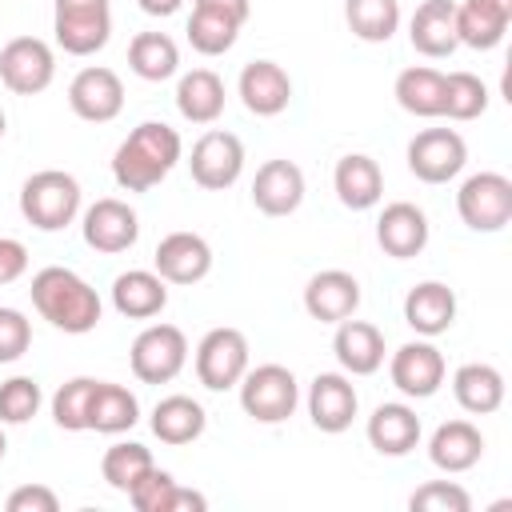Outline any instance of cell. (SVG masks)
<instances>
[{
  "label": "cell",
  "mask_w": 512,
  "mask_h": 512,
  "mask_svg": "<svg viewBox=\"0 0 512 512\" xmlns=\"http://www.w3.org/2000/svg\"><path fill=\"white\" fill-rule=\"evenodd\" d=\"M180 152L184 144L176 128H168L164 120H144L120 140L112 156V176L124 192H148L176 168Z\"/></svg>",
  "instance_id": "1"
},
{
  "label": "cell",
  "mask_w": 512,
  "mask_h": 512,
  "mask_svg": "<svg viewBox=\"0 0 512 512\" xmlns=\"http://www.w3.org/2000/svg\"><path fill=\"white\" fill-rule=\"evenodd\" d=\"M28 292H32V308L52 328H60L68 336H84V332H92L100 324L104 304H100L96 288L80 272H72V268H60V264L40 268L32 276V288Z\"/></svg>",
  "instance_id": "2"
},
{
  "label": "cell",
  "mask_w": 512,
  "mask_h": 512,
  "mask_svg": "<svg viewBox=\"0 0 512 512\" xmlns=\"http://www.w3.org/2000/svg\"><path fill=\"white\" fill-rule=\"evenodd\" d=\"M20 216L40 232H60L80 216V180L60 168L32 172L20 188Z\"/></svg>",
  "instance_id": "3"
},
{
  "label": "cell",
  "mask_w": 512,
  "mask_h": 512,
  "mask_svg": "<svg viewBox=\"0 0 512 512\" xmlns=\"http://www.w3.org/2000/svg\"><path fill=\"white\" fill-rule=\"evenodd\" d=\"M240 408L256 420V424H280L296 412L300 404V384L292 376V368L284 364H260L248 368L240 376Z\"/></svg>",
  "instance_id": "4"
},
{
  "label": "cell",
  "mask_w": 512,
  "mask_h": 512,
  "mask_svg": "<svg viewBox=\"0 0 512 512\" xmlns=\"http://www.w3.org/2000/svg\"><path fill=\"white\" fill-rule=\"evenodd\" d=\"M52 32L68 56H92L112 36V0H56Z\"/></svg>",
  "instance_id": "5"
},
{
  "label": "cell",
  "mask_w": 512,
  "mask_h": 512,
  "mask_svg": "<svg viewBox=\"0 0 512 512\" xmlns=\"http://www.w3.org/2000/svg\"><path fill=\"white\" fill-rule=\"evenodd\" d=\"M128 364H132V372H136L140 384H168L188 364V336L176 324H148L132 340Z\"/></svg>",
  "instance_id": "6"
},
{
  "label": "cell",
  "mask_w": 512,
  "mask_h": 512,
  "mask_svg": "<svg viewBox=\"0 0 512 512\" xmlns=\"http://www.w3.org/2000/svg\"><path fill=\"white\" fill-rule=\"evenodd\" d=\"M456 212L472 232H500L512 220V180L504 172H476L456 192Z\"/></svg>",
  "instance_id": "7"
},
{
  "label": "cell",
  "mask_w": 512,
  "mask_h": 512,
  "mask_svg": "<svg viewBox=\"0 0 512 512\" xmlns=\"http://www.w3.org/2000/svg\"><path fill=\"white\" fill-rule=\"evenodd\" d=\"M248 372V336L240 328H212L196 344V380L208 392H228Z\"/></svg>",
  "instance_id": "8"
},
{
  "label": "cell",
  "mask_w": 512,
  "mask_h": 512,
  "mask_svg": "<svg viewBox=\"0 0 512 512\" xmlns=\"http://www.w3.org/2000/svg\"><path fill=\"white\" fill-rule=\"evenodd\" d=\"M468 164V144L456 128H424L408 140V172L424 184H448Z\"/></svg>",
  "instance_id": "9"
},
{
  "label": "cell",
  "mask_w": 512,
  "mask_h": 512,
  "mask_svg": "<svg viewBox=\"0 0 512 512\" xmlns=\"http://www.w3.org/2000/svg\"><path fill=\"white\" fill-rule=\"evenodd\" d=\"M56 56L40 36H16L0 48V80L16 96H36L52 84Z\"/></svg>",
  "instance_id": "10"
},
{
  "label": "cell",
  "mask_w": 512,
  "mask_h": 512,
  "mask_svg": "<svg viewBox=\"0 0 512 512\" xmlns=\"http://www.w3.org/2000/svg\"><path fill=\"white\" fill-rule=\"evenodd\" d=\"M188 168H192V180L208 192H224L240 180L244 172V144L240 136L224 132V128H212L204 132L196 144H192V156H188Z\"/></svg>",
  "instance_id": "11"
},
{
  "label": "cell",
  "mask_w": 512,
  "mask_h": 512,
  "mask_svg": "<svg viewBox=\"0 0 512 512\" xmlns=\"http://www.w3.org/2000/svg\"><path fill=\"white\" fill-rule=\"evenodd\" d=\"M444 352L432 344V340H408L392 352V364H388V376L392 384L412 396V400H428L440 392L444 384Z\"/></svg>",
  "instance_id": "12"
},
{
  "label": "cell",
  "mask_w": 512,
  "mask_h": 512,
  "mask_svg": "<svg viewBox=\"0 0 512 512\" xmlns=\"http://www.w3.org/2000/svg\"><path fill=\"white\" fill-rule=\"evenodd\" d=\"M68 108L88 120V124H108L120 116L124 108V84L112 68L104 64H92V68H80L68 84Z\"/></svg>",
  "instance_id": "13"
},
{
  "label": "cell",
  "mask_w": 512,
  "mask_h": 512,
  "mask_svg": "<svg viewBox=\"0 0 512 512\" xmlns=\"http://www.w3.org/2000/svg\"><path fill=\"white\" fill-rule=\"evenodd\" d=\"M80 232H84V244L92 252H104V256H116V252H128L140 236V220L136 212L116 200V196H104L96 200L92 208H84V220H80Z\"/></svg>",
  "instance_id": "14"
},
{
  "label": "cell",
  "mask_w": 512,
  "mask_h": 512,
  "mask_svg": "<svg viewBox=\"0 0 512 512\" xmlns=\"http://www.w3.org/2000/svg\"><path fill=\"white\" fill-rule=\"evenodd\" d=\"M152 272H160L168 284H200L212 272V248L196 232H168L156 244Z\"/></svg>",
  "instance_id": "15"
},
{
  "label": "cell",
  "mask_w": 512,
  "mask_h": 512,
  "mask_svg": "<svg viewBox=\"0 0 512 512\" xmlns=\"http://www.w3.org/2000/svg\"><path fill=\"white\" fill-rule=\"evenodd\" d=\"M304 308L320 324H340L360 308V280L344 268H324L304 284Z\"/></svg>",
  "instance_id": "16"
},
{
  "label": "cell",
  "mask_w": 512,
  "mask_h": 512,
  "mask_svg": "<svg viewBox=\"0 0 512 512\" xmlns=\"http://www.w3.org/2000/svg\"><path fill=\"white\" fill-rule=\"evenodd\" d=\"M356 408H360V396L352 388V380L344 372H320L308 388V416L320 432L336 436L344 428H352L356 420Z\"/></svg>",
  "instance_id": "17"
},
{
  "label": "cell",
  "mask_w": 512,
  "mask_h": 512,
  "mask_svg": "<svg viewBox=\"0 0 512 512\" xmlns=\"http://www.w3.org/2000/svg\"><path fill=\"white\" fill-rule=\"evenodd\" d=\"M252 204L264 216H292L304 204V172L292 160H264L252 180Z\"/></svg>",
  "instance_id": "18"
},
{
  "label": "cell",
  "mask_w": 512,
  "mask_h": 512,
  "mask_svg": "<svg viewBox=\"0 0 512 512\" xmlns=\"http://www.w3.org/2000/svg\"><path fill=\"white\" fill-rule=\"evenodd\" d=\"M376 240H380V248H384L392 260H412V256H420L424 244H428V216H424L416 204L396 200V204H388V208L380 212V220H376Z\"/></svg>",
  "instance_id": "19"
},
{
  "label": "cell",
  "mask_w": 512,
  "mask_h": 512,
  "mask_svg": "<svg viewBox=\"0 0 512 512\" xmlns=\"http://www.w3.org/2000/svg\"><path fill=\"white\" fill-rule=\"evenodd\" d=\"M332 352L348 376H372L384 364V332L368 320H340L332 336Z\"/></svg>",
  "instance_id": "20"
},
{
  "label": "cell",
  "mask_w": 512,
  "mask_h": 512,
  "mask_svg": "<svg viewBox=\"0 0 512 512\" xmlns=\"http://www.w3.org/2000/svg\"><path fill=\"white\" fill-rule=\"evenodd\" d=\"M240 100L252 116H280L292 100V80L276 60H252L240 72Z\"/></svg>",
  "instance_id": "21"
},
{
  "label": "cell",
  "mask_w": 512,
  "mask_h": 512,
  "mask_svg": "<svg viewBox=\"0 0 512 512\" xmlns=\"http://www.w3.org/2000/svg\"><path fill=\"white\" fill-rule=\"evenodd\" d=\"M168 304V280L148 268H128L112 280V308L128 320H152Z\"/></svg>",
  "instance_id": "22"
},
{
  "label": "cell",
  "mask_w": 512,
  "mask_h": 512,
  "mask_svg": "<svg viewBox=\"0 0 512 512\" xmlns=\"http://www.w3.org/2000/svg\"><path fill=\"white\" fill-rule=\"evenodd\" d=\"M512 24V0H464L456 4V40L476 48V52H488L504 40Z\"/></svg>",
  "instance_id": "23"
},
{
  "label": "cell",
  "mask_w": 512,
  "mask_h": 512,
  "mask_svg": "<svg viewBox=\"0 0 512 512\" xmlns=\"http://www.w3.org/2000/svg\"><path fill=\"white\" fill-rule=\"evenodd\" d=\"M332 184H336V196L344 208L352 212H368L380 204L384 196V172L372 156L364 152H348L336 160V172H332Z\"/></svg>",
  "instance_id": "24"
},
{
  "label": "cell",
  "mask_w": 512,
  "mask_h": 512,
  "mask_svg": "<svg viewBox=\"0 0 512 512\" xmlns=\"http://www.w3.org/2000/svg\"><path fill=\"white\" fill-rule=\"evenodd\" d=\"M404 320L416 336H440L452 328L456 320V292L440 280H420L408 296H404Z\"/></svg>",
  "instance_id": "25"
},
{
  "label": "cell",
  "mask_w": 512,
  "mask_h": 512,
  "mask_svg": "<svg viewBox=\"0 0 512 512\" xmlns=\"http://www.w3.org/2000/svg\"><path fill=\"white\" fill-rule=\"evenodd\" d=\"M408 40L420 56H432V60L452 56L460 48V40H456V4L452 0H424L412 12Z\"/></svg>",
  "instance_id": "26"
},
{
  "label": "cell",
  "mask_w": 512,
  "mask_h": 512,
  "mask_svg": "<svg viewBox=\"0 0 512 512\" xmlns=\"http://www.w3.org/2000/svg\"><path fill=\"white\" fill-rule=\"evenodd\" d=\"M484 456V436L472 420H444L428 440V460L440 472H468Z\"/></svg>",
  "instance_id": "27"
},
{
  "label": "cell",
  "mask_w": 512,
  "mask_h": 512,
  "mask_svg": "<svg viewBox=\"0 0 512 512\" xmlns=\"http://www.w3.org/2000/svg\"><path fill=\"white\" fill-rule=\"evenodd\" d=\"M368 444L380 456H408L420 444V416L408 404H380L368 416Z\"/></svg>",
  "instance_id": "28"
},
{
  "label": "cell",
  "mask_w": 512,
  "mask_h": 512,
  "mask_svg": "<svg viewBox=\"0 0 512 512\" xmlns=\"http://www.w3.org/2000/svg\"><path fill=\"white\" fill-rule=\"evenodd\" d=\"M176 108L192 124H212L224 112V80L212 68H192L176 84Z\"/></svg>",
  "instance_id": "29"
},
{
  "label": "cell",
  "mask_w": 512,
  "mask_h": 512,
  "mask_svg": "<svg viewBox=\"0 0 512 512\" xmlns=\"http://www.w3.org/2000/svg\"><path fill=\"white\" fill-rule=\"evenodd\" d=\"M452 396L464 412L488 416L504 404V376L492 364H460L452 376Z\"/></svg>",
  "instance_id": "30"
},
{
  "label": "cell",
  "mask_w": 512,
  "mask_h": 512,
  "mask_svg": "<svg viewBox=\"0 0 512 512\" xmlns=\"http://www.w3.org/2000/svg\"><path fill=\"white\" fill-rule=\"evenodd\" d=\"M140 420V400L112 380H96L92 388V404H88V428L104 432V436H120Z\"/></svg>",
  "instance_id": "31"
},
{
  "label": "cell",
  "mask_w": 512,
  "mask_h": 512,
  "mask_svg": "<svg viewBox=\"0 0 512 512\" xmlns=\"http://www.w3.org/2000/svg\"><path fill=\"white\" fill-rule=\"evenodd\" d=\"M204 424H208L204 408L192 396H180V392L176 396H164L152 408V432L160 436V444H172V448L200 440L204 436Z\"/></svg>",
  "instance_id": "32"
},
{
  "label": "cell",
  "mask_w": 512,
  "mask_h": 512,
  "mask_svg": "<svg viewBox=\"0 0 512 512\" xmlns=\"http://www.w3.org/2000/svg\"><path fill=\"white\" fill-rule=\"evenodd\" d=\"M128 68L148 80V84H160L168 76H176L180 68V48L172 36L164 32H136L132 44H128Z\"/></svg>",
  "instance_id": "33"
},
{
  "label": "cell",
  "mask_w": 512,
  "mask_h": 512,
  "mask_svg": "<svg viewBox=\"0 0 512 512\" xmlns=\"http://www.w3.org/2000/svg\"><path fill=\"white\" fill-rule=\"evenodd\" d=\"M396 104L408 112V116H440L444 112V72L436 68H404L396 76Z\"/></svg>",
  "instance_id": "34"
},
{
  "label": "cell",
  "mask_w": 512,
  "mask_h": 512,
  "mask_svg": "<svg viewBox=\"0 0 512 512\" xmlns=\"http://www.w3.org/2000/svg\"><path fill=\"white\" fill-rule=\"evenodd\" d=\"M344 20L364 44H384L400 28V0H344Z\"/></svg>",
  "instance_id": "35"
},
{
  "label": "cell",
  "mask_w": 512,
  "mask_h": 512,
  "mask_svg": "<svg viewBox=\"0 0 512 512\" xmlns=\"http://www.w3.org/2000/svg\"><path fill=\"white\" fill-rule=\"evenodd\" d=\"M184 32H188V44H192L200 56H224V52L236 44L240 24L228 20V16H220V12H212V8H192Z\"/></svg>",
  "instance_id": "36"
},
{
  "label": "cell",
  "mask_w": 512,
  "mask_h": 512,
  "mask_svg": "<svg viewBox=\"0 0 512 512\" xmlns=\"http://www.w3.org/2000/svg\"><path fill=\"white\" fill-rule=\"evenodd\" d=\"M152 464H156V460H152V452H148L144 444H136V440H120V444H112V448L104 452L100 472H104L108 488H116V492L128 496V488H132Z\"/></svg>",
  "instance_id": "37"
},
{
  "label": "cell",
  "mask_w": 512,
  "mask_h": 512,
  "mask_svg": "<svg viewBox=\"0 0 512 512\" xmlns=\"http://www.w3.org/2000/svg\"><path fill=\"white\" fill-rule=\"evenodd\" d=\"M488 108V88L472 72H448L444 76V112L448 120H476Z\"/></svg>",
  "instance_id": "38"
},
{
  "label": "cell",
  "mask_w": 512,
  "mask_h": 512,
  "mask_svg": "<svg viewBox=\"0 0 512 512\" xmlns=\"http://www.w3.org/2000/svg\"><path fill=\"white\" fill-rule=\"evenodd\" d=\"M92 388H96L92 376H76V380H68V384L56 388V396H52V420H56V428H64V432H88Z\"/></svg>",
  "instance_id": "39"
},
{
  "label": "cell",
  "mask_w": 512,
  "mask_h": 512,
  "mask_svg": "<svg viewBox=\"0 0 512 512\" xmlns=\"http://www.w3.org/2000/svg\"><path fill=\"white\" fill-rule=\"evenodd\" d=\"M176 492L180 484L172 480V472H160L156 464L128 488V500L136 512H172L176 508Z\"/></svg>",
  "instance_id": "40"
},
{
  "label": "cell",
  "mask_w": 512,
  "mask_h": 512,
  "mask_svg": "<svg viewBox=\"0 0 512 512\" xmlns=\"http://www.w3.org/2000/svg\"><path fill=\"white\" fill-rule=\"evenodd\" d=\"M44 396L32 376H12L0 384V424H28L40 412Z\"/></svg>",
  "instance_id": "41"
},
{
  "label": "cell",
  "mask_w": 512,
  "mask_h": 512,
  "mask_svg": "<svg viewBox=\"0 0 512 512\" xmlns=\"http://www.w3.org/2000/svg\"><path fill=\"white\" fill-rule=\"evenodd\" d=\"M412 512H468L472 496L456 484V480H428L408 496Z\"/></svg>",
  "instance_id": "42"
},
{
  "label": "cell",
  "mask_w": 512,
  "mask_h": 512,
  "mask_svg": "<svg viewBox=\"0 0 512 512\" xmlns=\"http://www.w3.org/2000/svg\"><path fill=\"white\" fill-rule=\"evenodd\" d=\"M32 348V324L20 308H0V364L20 360Z\"/></svg>",
  "instance_id": "43"
},
{
  "label": "cell",
  "mask_w": 512,
  "mask_h": 512,
  "mask_svg": "<svg viewBox=\"0 0 512 512\" xmlns=\"http://www.w3.org/2000/svg\"><path fill=\"white\" fill-rule=\"evenodd\" d=\"M4 508L8 512H56L60 508V496L52 488H44V484H24V488H16L8 496Z\"/></svg>",
  "instance_id": "44"
},
{
  "label": "cell",
  "mask_w": 512,
  "mask_h": 512,
  "mask_svg": "<svg viewBox=\"0 0 512 512\" xmlns=\"http://www.w3.org/2000/svg\"><path fill=\"white\" fill-rule=\"evenodd\" d=\"M28 272V248L16 236H0V288L16 284Z\"/></svg>",
  "instance_id": "45"
},
{
  "label": "cell",
  "mask_w": 512,
  "mask_h": 512,
  "mask_svg": "<svg viewBox=\"0 0 512 512\" xmlns=\"http://www.w3.org/2000/svg\"><path fill=\"white\" fill-rule=\"evenodd\" d=\"M192 8H212V12L228 16V20H236L240 28H244V20H248V12H252L248 0H192Z\"/></svg>",
  "instance_id": "46"
},
{
  "label": "cell",
  "mask_w": 512,
  "mask_h": 512,
  "mask_svg": "<svg viewBox=\"0 0 512 512\" xmlns=\"http://www.w3.org/2000/svg\"><path fill=\"white\" fill-rule=\"evenodd\" d=\"M136 4H140V12H148V16H172V12H180L184 0H136Z\"/></svg>",
  "instance_id": "47"
},
{
  "label": "cell",
  "mask_w": 512,
  "mask_h": 512,
  "mask_svg": "<svg viewBox=\"0 0 512 512\" xmlns=\"http://www.w3.org/2000/svg\"><path fill=\"white\" fill-rule=\"evenodd\" d=\"M4 452H8V440H4V432H0V460H4Z\"/></svg>",
  "instance_id": "48"
},
{
  "label": "cell",
  "mask_w": 512,
  "mask_h": 512,
  "mask_svg": "<svg viewBox=\"0 0 512 512\" xmlns=\"http://www.w3.org/2000/svg\"><path fill=\"white\" fill-rule=\"evenodd\" d=\"M4 128H8V116H4V108H0V136H4Z\"/></svg>",
  "instance_id": "49"
}]
</instances>
